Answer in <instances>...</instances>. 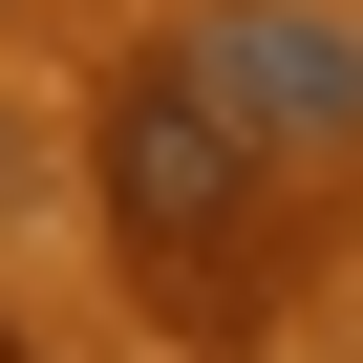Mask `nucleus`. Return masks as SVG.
Wrapping results in <instances>:
<instances>
[{
	"instance_id": "obj_3",
	"label": "nucleus",
	"mask_w": 363,
	"mask_h": 363,
	"mask_svg": "<svg viewBox=\"0 0 363 363\" xmlns=\"http://www.w3.org/2000/svg\"><path fill=\"white\" fill-rule=\"evenodd\" d=\"M0 363H22V320H0Z\"/></svg>"
},
{
	"instance_id": "obj_2",
	"label": "nucleus",
	"mask_w": 363,
	"mask_h": 363,
	"mask_svg": "<svg viewBox=\"0 0 363 363\" xmlns=\"http://www.w3.org/2000/svg\"><path fill=\"white\" fill-rule=\"evenodd\" d=\"M257 171H363V0H193L150 43Z\"/></svg>"
},
{
	"instance_id": "obj_1",
	"label": "nucleus",
	"mask_w": 363,
	"mask_h": 363,
	"mask_svg": "<svg viewBox=\"0 0 363 363\" xmlns=\"http://www.w3.org/2000/svg\"><path fill=\"white\" fill-rule=\"evenodd\" d=\"M257 193H278V171L171 86V65L107 86V235H128L150 299H235V278H257Z\"/></svg>"
}]
</instances>
